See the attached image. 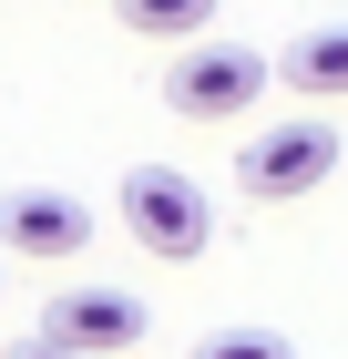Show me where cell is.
Listing matches in <instances>:
<instances>
[{
  "label": "cell",
  "mask_w": 348,
  "mask_h": 359,
  "mask_svg": "<svg viewBox=\"0 0 348 359\" xmlns=\"http://www.w3.org/2000/svg\"><path fill=\"white\" fill-rule=\"evenodd\" d=\"M113 11H123L134 41H195V31L215 21V0H113Z\"/></svg>",
  "instance_id": "52a82bcc"
},
{
  "label": "cell",
  "mask_w": 348,
  "mask_h": 359,
  "mask_svg": "<svg viewBox=\"0 0 348 359\" xmlns=\"http://www.w3.org/2000/svg\"><path fill=\"white\" fill-rule=\"evenodd\" d=\"M144 298L134 287H62L52 308H41V339L52 349H72V359H123V349H144Z\"/></svg>",
  "instance_id": "277c9868"
},
{
  "label": "cell",
  "mask_w": 348,
  "mask_h": 359,
  "mask_svg": "<svg viewBox=\"0 0 348 359\" xmlns=\"http://www.w3.org/2000/svg\"><path fill=\"white\" fill-rule=\"evenodd\" d=\"M267 52H246V41H174V72H164V103L185 113V123H246V113L267 103Z\"/></svg>",
  "instance_id": "6da1fadb"
},
{
  "label": "cell",
  "mask_w": 348,
  "mask_h": 359,
  "mask_svg": "<svg viewBox=\"0 0 348 359\" xmlns=\"http://www.w3.org/2000/svg\"><path fill=\"white\" fill-rule=\"evenodd\" d=\"M267 72L297 93V103H318V113H328V103H348V21H328V31H297V41L267 62Z\"/></svg>",
  "instance_id": "8992f818"
},
{
  "label": "cell",
  "mask_w": 348,
  "mask_h": 359,
  "mask_svg": "<svg viewBox=\"0 0 348 359\" xmlns=\"http://www.w3.org/2000/svg\"><path fill=\"white\" fill-rule=\"evenodd\" d=\"M195 359H297L277 329H215V339H195Z\"/></svg>",
  "instance_id": "ba28073f"
},
{
  "label": "cell",
  "mask_w": 348,
  "mask_h": 359,
  "mask_svg": "<svg viewBox=\"0 0 348 359\" xmlns=\"http://www.w3.org/2000/svg\"><path fill=\"white\" fill-rule=\"evenodd\" d=\"M11 359H72V349H52V339H21V349H11Z\"/></svg>",
  "instance_id": "9c48e42d"
},
{
  "label": "cell",
  "mask_w": 348,
  "mask_h": 359,
  "mask_svg": "<svg viewBox=\"0 0 348 359\" xmlns=\"http://www.w3.org/2000/svg\"><path fill=\"white\" fill-rule=\"evenodd\" d=\"M338 175V123H318V103L297 113V123H256L236 154V185L256 205H297V195H318Z\"/></svg>",
  "instance_id": "3957f363"
},
{
  "label": "cell",
  "mask_w": 348,
  "mask_h": 359,
  "mask_svg": "<svg viewBox=\"0 0 348 359\" xmlns=\"http://www.w3.org/2000/svg\"><path fill=\"white\" fill-rule=\"evenodd\" d=\"M0 247L31 257V267H62V257L92 247V205H72V195H0Z\"/></svg>",
  "instance_id": "5b68a950"
},
{
  "label": "cell",
  "mask_w": 348,
  "mask_h": 359,
  "mask_svg": "<svg viewBox=\"0 0 348 359\" xmlns=\"http://www.w3.org/2000/svg\"><path fill=\"white\" fill-rule=\"evenodd\" d=\"M113 205H123V236H134L144 257H164V267H185V257L215 247V205L195 195V175H174V165H134Z\"/></svg>",
  "instance_id": "7a4b0ae2"
}]
</instances>
